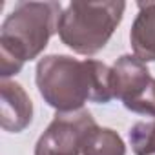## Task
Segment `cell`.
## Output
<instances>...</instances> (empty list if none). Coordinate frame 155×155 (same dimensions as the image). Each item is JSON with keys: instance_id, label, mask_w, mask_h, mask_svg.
<instances>
[{"instance_id": "obj_1", "label": "cell", "mask_w": 155, "mask_h": 155, "mask_svg": "<svg viewBox=\"0 0 155 155\" xmlns=\"http://www.w3.org/2000/svg\"><path fill=\"white\" fill-rule=\"evenodd\" d=\"M40 97L57 113L84 110L86 102L108 104L115 99L113 68L101 60L69 55H46L35 69Z\"/></svg>"}, {"instance_id": "obj_2", "label": "cell", "mask_w": 155, "mask_h": 155, "mask_svg": "<svg viewBox=\"0 0 155 155\" xmlns=\"http://www.w3.org/2000/svg\"><path fill=\"white\" fill-rule=\"evenodd\" d=\"M60 2H18L0 28V77L8 81L37 58L58 33Z\"/></svg>"}, {"instance_id": "obj_3", "label": "cell", "mask_w": 155, "mask_h": 155, "mask_svg": "<svg viewBox=\"0 0 155 155\" xmlns=\"http://www.w3.org/2000/svg\"><path fill=\"white\" fill-rule=\"evenodd\" d=\"M124 11L122 0L71 2L58 18V37L71 51L91 57L106 48Z\"/></svg>"}, {"instance_id": "obj_4", "label": "cell", "mask_w": 155, "mask_h": 155, "mask_svg": "<svg viewBox=\"0 0 155 155\" xmlns=\"http://www.w3.org/2000/svg\"><path fill=\"white\" fill-rule=\"evenodd\" d=\"M115 99H119L126 110L155 117V77H151L148 66L135 55H122L113 64Z\"/></svg>"}, {"instance_id": "obj_5", "label": "cell", "mask_w": 155, "mask_h": 155, "mask_svg": "<svg viewBox=\"0 0 155 155\" xmlns=\"http://www.w3.org/2000/svg\"><path fill=\"white\" fill-rule=\"evenodd\" d=\"M95 128L97 122L88 110L57 113L38 137L35 155H82V146Z\"/></svg>"}, {"instance_id": "obj_6", "label": "cell", "mask_w": 155, "mask_h": 155, "mask_svg": "<svg viewBox=\"0 0 155 155\" xmlns=\"http://www.w3.org/2000/svg\"><path fill=\"white\" fill-rule=\"evenodd\" d=\"M33 120V102L15 81L0 84V126L9 133L24 131Z\"/></svg>"}, {"instance_id": "obj_7", "label": "cell", "mask_w": 155, "mask_h": 155, "mask_svg": "<svg viewBox=\"0 0 155 155\" xmlns=\"http://www.w3.org/2000/svg\"><path fill=\"white\" fill-rule=\"evenodd\" d=\"M139 13L131 24L130 44L133 55L146 62H155V2H139Z\"/></svg>"}, {"instance_id": "obj_8", "label": "cell", "mask_w": 155, "mask_h": 155, "mask_svg": "<svg viewBox=\"0 0 155 155\" xmlns=\"http://www.w3.org/2000/svg\"><path fill=\"white\" fill-rule=\"evenodd\" d=\"M82 155H126V144L115 130L97 126L88 135Z\"/></svg>"}, {"instance_id": "obj_9", "label": "cell", "mask_w": 155, "mask_h": 155, "mask_svg": "<svg viewBox=\"0 0 155 155\" xmlns=\"http://www.w3.org/2000/svg\"><path fill=\"white\" fill-rule=\"evenodd\" d=\"M128 137L135 155H155V119L135 122Z\"/></svg>"}]
</instances>
